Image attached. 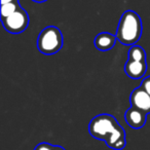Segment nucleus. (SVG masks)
Listing matches in <instances>:
<instances>
[{"mask_svg":"<svg viewBox=\"0 0 150 150\" xmlns=\"http://www.w3.org/2000/svg\"><path fill=\"white\" fill-rule=\"evenodd\" d=\"M88 133L95 139L102 140L111 149L121 150L127 145L125 131L114 116L110 114H99L91 120Z\"/></svg>","mask_w":150,"mask_h":150,"instance_id":"obj_1","label":"nucleus"},{"mask_svg":"<svg viewBox=\"0 0 150 150\" xmlns=\"http://www.w3.org/2000/svg\"><path fill=\"white\" fill-rule=\"evenodd\" d=\"M142 35V20L134 11L122 13L117 27L116 38L125 45H135Z\"/></svg>","mask_w":150,"mask_h":150,"instance_id":"obj_2","label":"nucleus"},{"mask_svg":"<svg viewBox=\"0 0 150 150\" xmlns=\"http://www.w3.org/2000/svg\"><path fill=\"white\" fill-rule=\"evenodd\" d=\"M63 46V34L59 28L48 26L39 33L37 38V47L44 54H54Z\"/></svg>","mask_w":150,"mask_h":150,"instance_id":"obj_3","label":"nucleus"},{"mask_svg":"<svg viewBox=\"0 0 150 150\" xmlns=\"http://www.w3.org/2000/svg\"><path fill=\"white\" fill-rule=\"evenodd\" d=\"M2 25L7 32L11 34H19L24 32L29 25V16L25 9H18L9 17L1 19Z\"/></svg>","mask_w":150,"mask_h":150,"instance_id":"obj_4","label":"nucleus"},{"mask_svg":"<svg viewBox=\"0 0 150 150\" xmlns=\"http://www.w3.org/2000/svg\"><path fill=\"white\" fill-rule=\"evenodd\" d=\"M129 103L132 107L140 109L147 114L150 113V96L141 86L132 92L129 96Z\"/></svg>","mask_w":150,"mask_h":150,"instance_id":"obj_5","label":"nucleus"},{"mask_svg":"<svg viewBox=\"0 0 150 150\" xmlns=\"http://www.w3.org/2000/svg\"><path fill=\"white\" fill-rule=\"evenodd\" d=\"M125 118L129 127H133V129H142L144 127V125L146 123L147 113L140 110V109L135 108V107H131L125 112Z\"/></svg>","mask_w":150,"mask_h":150,"instance_id":"obj_6","label":"nucleus"},{"mask_svg":"<svg viewBox=\"0 0 150 150\" xmlns=\"http://www.w3.org/2000/svg\"><path fill=\"white\" fill-rule=\"evenodd\" d=\"M147 70V63L141 61L129 60L125 65V71L129 77L133 79H140L145 75Z\"/></svg>","mask_w":150,"mask_h":150,"instance_id":"obj_7","label":"nucleus"},{"mask_svg":"<svg viewBox=\"0 0 150 150\" xmlns=\"http://www.w3.org/2000/svg\"><path fill=\"white\" fill-rule=\"evenodd\" d=\"M116 40V35H113L108 32H101L96 36L94 43L97 50H101V52H107V50L113 48Z\"/></svg>","mask_w":150,"mask_h":150,"instance_id":"obj_8","label":"nucleus"},{"mask_svg":"<svg viewBox=\"0 0 150 150\" xmlns=\"http://www.w3.org/2000/svg\"><path fill=\"white\" fill-rule=\"evenodd\" d=\"M129 60L146 62V52L140 45H133L129 50Z\"/></svg>","mask_w":150,"mask_h":150,"instance_id":"obj_9","label":"nucleus"},{"mask_svg":"<svg viewBox=\"0 0 150 150\" xmlns=\"http://www.w3.org/2000/svg\"><path fill=\"white\" fill-rule=\"evenodd\" d=\"M19 8H21V5H20L19 1L2 4L1 5V11H1V19L9 17V16L13 15V13H16Z\"/></svg>","mask_w":150,"mask_h":150,"instance_id":"obj_10","label":"nucleus"},{"mask_svg":"<svg viewBox=\"0 0 150 150\" xmlns=\"http://www.w3.org/2000/svg\"><path fill=\"white\" fill-rule=\"evenodd\" d=\"M52 146L54 145H52V144H50V143L42 142V143L38 144L34 150H52Z\"/></svg>","mask_w":150,"mask_h":150,"instance_id":"obj_11","label":"nucleus"},{"mask_svg":"<svg viewBox=\"0 0 150 150\" xmlns=\"http://www.w3.org/2000/svg\"><path fill=\"white\" fill-rule=\"evenodd\" d=\"M141 86L148 93V95L150 96V76L149 77L144 78L143 81H142V83H141Z\"/></svg>","mask_w":150,"mask_h":150,"instance_id":"obj_12","label":"nucleus"},{"mask_svg":"<svg viewBox=\"0 0 150 150\" xmlns=\"http://www.w3.org/2000/svg\"><path fill=\"white\" fill-rule=\"evenodd\" d=\"M19 0H1V5L2 4H6V3H11V2H17Z\"/></svg>","mask_w":150,"mask_h":150,"instance_id":"obj_13","label":"nucleus"},{"mask_svg":"<svg viewBox=\"0 0 150 150\" xmlns=\"http://www.w3.org/2000/svg\"><path fill=\"white\" fill-rule=\"evenodd\" d=\"M52 150H65V148H63L62 146H52Z\"/></svg>","mask_w":150,"mask_h":150,"instance_id":"obj_14","label":"nucleus"},{"mask_svg":"<svg viewBox=\"0 0 150 150\" xmlns=\"http://www.w3.org/2000/svg\"><path fill=\"white\" fill-rule=\"evenodd\" d=\"M32 1H34V2L41 3V2H45V1H47V0H32Z\"/></svg>","mask_w":150,"mask_h":150,"instance_id":"obj_15","label":"nucleus"}]
</instances>
